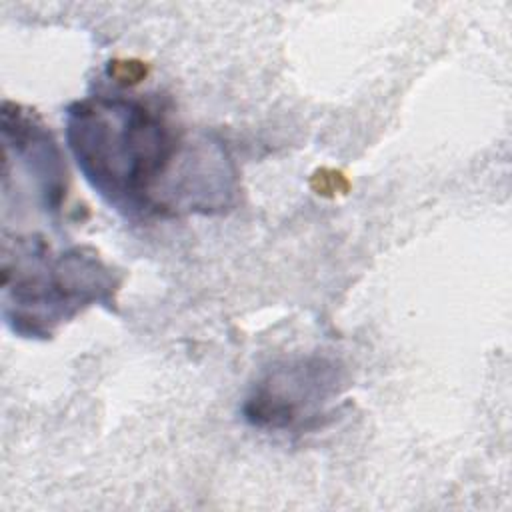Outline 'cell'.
<instances>
[{"label": "cell", "instance_id": "1", "mask_svg": "<svg viewBox=\"0 0 512 512\" xmlns=\"http://www.w3.org/2000/svg\"><path fill=\"white\" fill-rule=\"evenodd\" d=\"M66 142L92 190L126 216L220 214L238 192L224 144L180 132L136 96H88L66 110Z\"/></svg>", "mask_w": 512, "mask_h": 512}, {"label": "cell", "instance_id": "2", "mask_svg": "<svg viewBox=\"0 0 512 512\" xmlns=\"http://www.w3.org/2000/svg\"><path fill=\"white\" fill-rule=\"evenodd\" d=\"M118 280L94 250L54 252L42 234L2 242L4 318L24 338H50L86 306L114 302Z\"/></svg>", "mask_w": 512, "mask_h": 512}, {"label": "cell", "instance_id": "3", "mask_svg": "<svg viewBox=\"0 0 512 512\" xmlns=\"http://www.w3.org/2000/svg\"><path fill=\"white\" fill-rule=\"evenodd\" d=\"M344 388V374L336 360L300 356L276 362L252 386L244 400V418L258 428H304L324 416Z\"/></svg>", "mask_w": 512, "mask_h": 512}, {"label": "cell", "instance_id": "4", "mask_svg": "<svg viewBox=\"0 0 512 512\" xmlns=\"http://www.w3.org/2000/svg\"><path fill=\"white\" fill-rule=\"evenodd\" d=\"M4 154L14 156L24 174L34 180L46 214H58L66 198V166L52 132L42 120L14 102L2 104Z\"/></svg>", "mask_w": 512, "mask_h": 512}]
</instances>
